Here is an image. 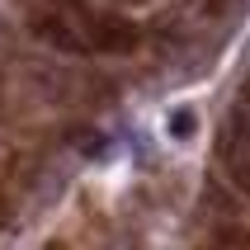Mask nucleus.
Returning a JSON list of instances; mask_svg holds the SVG:
<instances>
[{"label": "nucleus", "mask_w": 250, "mask_h": 250, "mask_svg": "<svg viewBox=\"0 0 250 250\" xmlns=\"http://www.w3.org/2000/svg\"><path fill=\"white\" fill-rule=\"evenodd\" d=\"M222 166H227V175H231L241 189H250V81L241 85V99L231 104V113H227Z\"/></svg>", "instance_id": "obj_1"}, {"label": "nucleus", "mask_w": 250, "mask_h": 250, "mask_svg": "<svg viewBox=\"0 0 250 250\" xmlns=\"http://www.w3.org/2000/svg\"><path fill=\"white\" fill-rule=\"evenodd\" d=\"M137 38L142 33L127 24V19H90V24L81 28L85 52H132Z\"/></svg>", "instance_id": "obj_2"}, {"label": "nucleus", "mask_w": 250, "mask_h": 250, "mask_svg": "<svg viewBox=\"0 0 250 250\" xmlns=\"http://www.w3.org/2000/svg\"><path fill=\"white\" fill-rule=\"evenodd\" d=\"M33 28H38V38H42V42H52V47H62V52H85L81 28H71L66 19H57V14H52V19H38Z\"/></svg>", "instance_id": "obj_3"}, {"label": "nucleus", "mask_w": 250, "mask_h": 250, "mask_svg": "<svg viewBox=\"0 0 250 250\" xmlns=\"http://www.w3.org/2000/svg\"><path fill=\"white\" fill-rule=\"evenodd\" d=\"M170 132H175V137H189V132H194V109H175V118H170Z\"/></svg>", "instance_id": "obj_4"}, {"label": "nucleus", "mask_w": 250, "mask_h": 250, "mask_svg": "<svg viewBox=\"0 0 250 250\" xmlns=\"http://www.w3.org/2000/svg\"><path fill=\"white\" fill-rule=\"evenodd\" d=\"M42 250H66V246H62V241H52V246H42Z\"/></svg>", "instance_id": "obj_5"}]
</instances>
